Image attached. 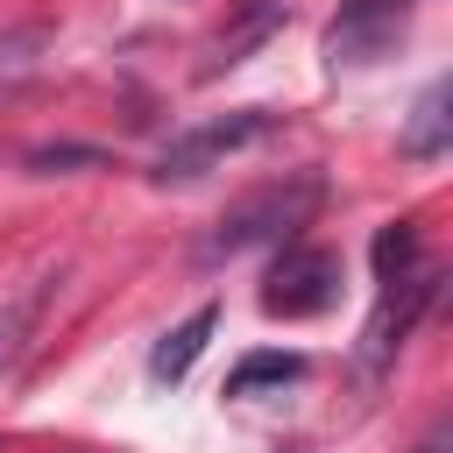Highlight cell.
Here are the masks:
<instances>
[{"instance_id": "1", "label": "cell", "mask_w": 453, "mask_h": 453, "mask_svg": "<svg viewBox=\"0 0 453 453\" xmlns=\"http://www.w3.org/2000/svg\"><path fill=\"white\" fill-rule=\"evenodd\" d=\"M319 198H326V177H319V170L269 177L262 191H248V198H234V205L219 212V226L198 241V262H226V255L262 248V241H297V234L311 226Z\"/></svg>"}, {"instance_id": "2", "label": "cell", "mask_w": 453, "mask_h": 453, "mask_svg": "<svg viewBox=\"0 0 453 453\" xmlns=\"http://www.w3.org/2000/svg\"><path fill=\"white\" fill-rule=\"evenodd\" d=\"M276 127H283V113H269V106H234V113H212V120H198V127L170 134L149 177H156V184H191V177L219 170L226 156H241V149L269 142Z\"/></svg>"}, {"instance_id": "3", "label": "cell", "mask_w": 453, "mask_h": 453, "mask_svg": "<svg viewBox=\"0 0 453 453\" xmlns=\"http://www.w3.org/2000/svg\"><path fill=\"white\" fill-rule=\"evenodd\" d=\"M340 297V255L319 241H283V255L262 276V311L269 319H319Z\"/></svg>"}, {"instance_id": "4", "label": "cell", "mask_w": 453, "mask_h": 453, "mask_svg": "<svg viewBox=\"0 0 453 453\" xmlns=\"http://www.w3.org/2000/svg\"><path fill=\"white\" fill-rule=\"evenodd\" d=\"M439 269H411V276H396V283H382V297H375V311H368V326H361V375H382L403 347H411V333L425 326V311L439 304Z\"/></svg>"}, {"instance_id": "5", "label": "cell", "mask_w": 453, "mask_h": 453, "mask_svg": "<svg viewBox=\"0 0 453 453\" xmlns=\"http://www.w3.org/2000/svg\"><path fill=\"white\" fill-rule=\"evenodd\" d=\"M418 0H340V14L326 21V64H375L403 42Z\"/></svg>"}, {"instance_id": "6", "label": "cell", "mask_w": 453, "mask_h": 453, "mask_svg": "<svg viewBox=\"0 0 453 453\" xmlns=\"http://www.w3.org/2000/svg\"><path fill=\"white\" fill-rule=\"evenodd\" d=\"M57 283H64V269H42V276H28L14 297H0V375H14V361L28 354V340H35V326H42L50 297H57Z\"/></svg>"}, {"instance_id": "7", "label": "cell", "mask_w": 453, "mask_h": 453, "mask_svg": "<svg viewBox=\"0 0 453 453\" xmlns=\"http://www.w3.org/2000/svg\"><path fill=\"white\" fill-rule=\"evenodd\" d=\"M396 149H403L411 163H439V156L453 149V85H446V78H432V85L418 92V106H411Z\"/></svg>"}, {"instance_id": "8", "label": "cell", "mask_w": 453, "mask_h": 453, "mask_svg": "<svg viewBox=\"0 0 453 453\" xmlns=\"http://www.w3.org/2000/svg\"><path fill=\"white\" fill-rule=\"evenodd\" d=\"M212 326H219V304H191V311H184V319L149 347V375H156V382H184V375H191V361L205 354Z\"/></svg>"}, {"instance_id": "9", "label": "cell", "mask_w": 453, "mask_h": 453, "mask_svg": "<svg viewBox=\"0 0 453 453\" xmlns=\"http://www.w3.org/2000/svg\"><path fill=\"white\" fill-rule=\"evenodd\" d=\"M276 21H283V0H241L234 28L212 42V64H205V78H219V71H234L248 50H262V42L276 35Z\"/></svg>"}, {"instance_id": "10", "label": "cell", "mask_w": 453, "mask_h": 453, "mask_svg": "<svg viewBox=\"0 0 453 453\" xmlns=\"http://www.w3.org/2000/svg\"><path fill=\"white\" fill-rule=\"evenodd\" d=\"M304 354H283V347H262V354H241L234 375H226V396H262V389H283V382H304Z\"/></svg>"}, {"instance_id": "11", "label": "cell", "mask_w": 453, "mask_h": 453, "mask_svg": "<svg viewBox=\"0 0 453 453\" xmlns=\"http://www.w3.org/2000/svg\"><path fill=\"white\" fill-rule=\"evenodd\" d=\"M411 269H425V262H418V219H389V226L375 234V283H396V276H411Z\"/></svg>"}, {"instance_id": "12", "label": "cell", "mask_w": 453, "mask_h": 453, "mask_svg": "<svg viewBox=\"0 0 453 453\" xmlns=\"http://www.w3.org/2000/svg\"><path fill=\"white\" fill-rule=\"evenodd\" d=\"M21 163H28V177H57L64 163H92V170H99L106 149H85V142H42V149H28Z\"/></svg>"}]
</instances>
